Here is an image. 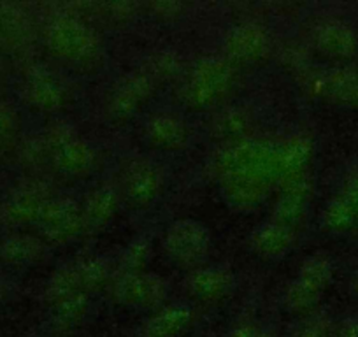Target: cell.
Returning a JSON list of instances; mask_svg holds the SVG:
<instances>
[{"label":"cell","mask_w":358,"mask_h":337,"mask_svg":"<svg viewBox=\"0 0 358 337\" xmlns=\"http://www.w3.org/2000/svg\"><path fill=\"white\" fill-rule=\"evenodd\" d=\"M357 292H358V283H357Z\"/></svg>","instance_id":"obj_2"},{"label":"cell","mask_w":358,"mask_h":337,"mask_svg":"<svg viewBox=\"0 0 358 337\" xmlns=\"http://www.w3.org/2000/svg\"><path fill=\"white\" fill-rule=\"evenodd\" d=\"M339 337H358V316L348 318L339 330Z\"/></svg>","instance_id":"obj_1"}]
</instances>
